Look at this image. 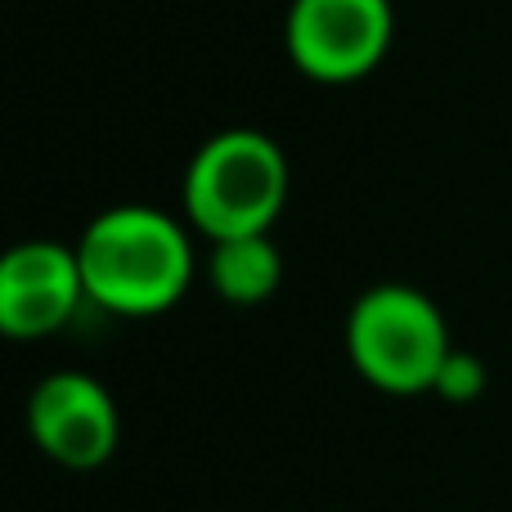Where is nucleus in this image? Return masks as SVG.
<instances>
[{
    "label": "nucleus",
    "instance_id": "8",
    "mask_svg": "<svg viewBox=\"0 0 512 512\" xmlns=\"http://www.w3.org/2000/svg\"><path fill=\"white\" fill-rule=\"evenodd\" d=\"M436 396L450 400V405H472V400L486 391V364L468 351H450V360L436 373Z\"/></svg>",
    "mask_w": 512,
    "mask_h": 512
},
{
    "label": "nucleus",
    "instance_id": "5",
    "mask_svg": "<svg viewBox=\"0 0 512 512\" xmlns=\"http://www.w3.org/2000/svg\"><path fill=\"white\" fill-rule=\"evenodd\" d=\"M27 436L59 468H104L117 454V441H122V418H117L113 391L77 369L50 373L27 396Z\"/></svg>",
    "mask_w": 512,
    "mask_h": 512
},
{
    "label": "nucleus",
    "instance_id": "3",
    "mask_svg": "<svg viewBox=\"0 0 512 512\" xmlns=\"http://www.w3.org/2000/svg\"><path fill=\"white\" fill-rule=\"evenodd\" d=\"M288 203V158L261 131H221L194 153L185 176V212L212 243L270 234Z\"/></svg>",
    "mask_w": 512,
    "mask_h": 512
},
{
    "label": "nucleus",
    "instance_id": "2",
    "mask_svg": "<svg viewBox=\"0 0 512 512\" xmlns=\"http://www.w3.org/2000/svg\"><path fill=\"white\" fill-rule=\"evenodd\" d=\"M450 328L427 292L378 283L346 315V355L369 387L387 396H423L450 360Z\"/></svg>",
    "mask_w": 512,
    "mask_h": 512
},
{
    "label": "nucleus",
    "instance_id": "1",
    "mask_svg": "<svg viewBox=\"0 0 512 512\" xmlns=\"http://www.w3.org/2000/svg\"><path fill=\"white\" fill-rule=\"evenodd\" d=\"M86 297L113 315H162L194 279V248L158 207H108L77 243Z\"/></svg>",
    "mask_w": 512,
    "mask_h": 512
},
{
    "label": "nucleus",
    "instance_id": "6",
    "mask_svg": "<svg viewBox=\"0 0 512 512\" xmlns=\"http://www.w3.org/2000/svg\"><path fill=\"white\" fill-rule=\"evenodd\" d=\"M81 301H86V279H81L77 248L36 239L18 243L0 261V328L14 342L59 333Z\"/></svg>",
    "mask_w": 512,
    "mask_h": 512
},
{
    "label": "nucleus",
    "instance_id": "4",
    "mask_svg": "<svg viewBox=\"0 0 512 512\" xmlns=\"http://www.w3.org/2000/svg\"><path fill=\"white\" fill-rule=\"evenodd\" d=\"M391 0H292L288 54L310 81L346 86L369 77L391 50Z\"/></svg>",
    "mask_w": 512,
    "mask_h": 512
},
{
    "label": "nucleus",
    "instance_id": "7",
    "mask_svg": "<svg viewBox=\"0 0 512 512\" xmlns=\"http://www.w3.org/2000/svg\"><path fill=\"white\" fill-rule=\"evenodd\" d=\"M212 288L221 292L230 306H261L274 297L283 279V256L270 243V234H248V239H221L212 243Z\"/></svg>",
    "mask_w": 512,
    "mask_h": 512
}]
</instances>
